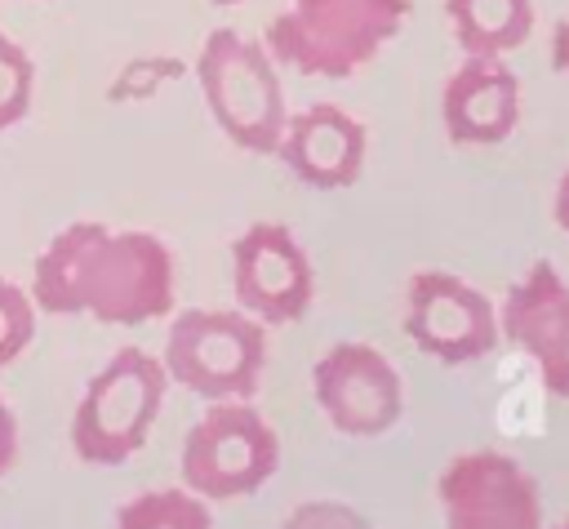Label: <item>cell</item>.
<instances>
[{
    "instance_id": "cell-1",
    "label": "cell",
    "mask_w": 569,
    "mask_h": 529,
    "mask_svg": "<svg viewBox=\"0 0 569 529\" xmlns=\"http://www.w3.org/2000/svg\"><path fill=\"white\" fill-rule=\"evenodd\" d=\"M178 267L151 231L102 222L62 227L36 258L31 302L49 316H93L102 325H147L173 311Z\"/></svg>"
},
{
    "instance_id": "cell-2",
    "label": "cell",
    "mask_w": 569,
    "mask_h": 529,
    "mask_svg": "<svg viewBox=\"0 0 569 529\" xmlns=\"http://www.w3.org/2000/svg\"><path fill=\"white\" fill-rule=\"evenodd\" d=\"M409 9V0H289V9L267 22L262 44L298 76L342 80L400 36Z\"/></svg>"
},
{
    "instance_id": "cell-3",
    "label": "cell",
    "mask_w": 569,
    "mask_h": 529,
    "mask_svg": "<svg viewBox=\"0 0 569 529\" xmlns=\"http://www.w3.org/2000/svg\"><path fill=\"white\" fill-rule=\"evenodd\" d=\"M196 80H200L213 124L236 147L253 156H276L289 111H284V89H280L276 58L267 53V44L244 40L231 27H218L200 44Z\"/></svg>"
},
{
    "instance_id": "cell-4",
    "label": "cell",
    "mask_w": 569,
    "mask_h": 529,
    "mask_svg": "<svg viewBox=\"0 0 569 529\" xmlns=\"http://www.w3.org/2000/svg\"><path fill=\"white\" fill-rule=\"evenodd\" d=\"M164 360H156L142 347H120L84 387L76 413H71V449L76 458L93 467H120L129 462L164 405Z\"/></svg>"
},
{
    "instance_id": "cell-5",
    "label": "cell",
    "mask_w": 569,
    "mask_h": 529,
    "mask_svg": "<svg viewBox=\"0 0 569 529\" xmlns=\"http://www.w3.org/2000/svg\"><path fill=\"white\" fill-rule=\"evenodd\" d=\"M164 373L200 400H253L267 365V325L249 311L187 307L164 333Z\"/></svg>"
},
{
    "instance_id": "cell-6",
    "label": "cell",
    "mask_w": 569,
    "mask_h": 529,
    "mask_svg": "<svg viewBox=\"0 0 569 529\" xmlns=\"http://www.w3.org/2000/svg\"><path fill=\"white\" fill-rule=\"evenodd\" d=\"M280 467V436L253 409V400H209L200 422L182 440V489L204 502L258 493Z\"/></svg>"
},
{
    "instance_id": "cell-7",
    "label": "cell",
    "mask_w": 569,
    "mask_h": 529,
    "mask_svg": "<svg viewBox=\"0 0 569 529\" xmlns=\"http://www.w3.org/2000/svg\"><path fill=\"white\" fill-rule=\"evenodd\" d=\"M311 396L333 431L369 440L400 422L405 387L396 365L369 342H333L311 365Z\"/></svg>"
},
{
    "instance_id": "cell-8",
    "label": "cell",
    "mask_w": 569,
    "mask_h": 529,
    "mask_svg": "<svg viewBox=\"0 0 569 529\" xmlns=\"http://www.w3.org/2000/svg\"><path fill=\"white\" fill-rule=\"evenodd\" d=\"M405 333L413 347L440 365H471L489 356L502 338L493 302L449 276V271H418L405 293Z\"/></svg>"
},
{
    "instance_id": "cell-9",
    "label": "cell",
    "mask_w": 569,
    "mask_h": 529,
    "mask_svg": "<svg viewBox=\"0 0 569 529\" xmlns=\"http://www.w3.org/2000/svg\"><path fill=\"white\" fill-rule=\"evenodd\" d=\"M445 529H542L538 480L498 449L458 453L440 471Z\"/></svg>"
},
{
    "instance_id": "cell-10",
    "label": "cell",
    "mask_w": 569,
    "mask_h": 529,
    "mask_svg": "<svg viewBox=\"0 0 569 529\" xmlns=\"http://www.w3.org/2000/svg\"><path fill=\"white\" fill-rule=\"evenodd\" d=\"M231 289L262 325H293L316 298L311 258L284 222H253L231 244Z\"/></svg>"
},
{
    "instance_id": "cell-11",
    "label": "cell",
    "mask_w": 569,
    "mask_h": 529,
    "mask_svg": "<svg viewBox=\"0 0 569 529\" xmlns=\"http://www.w3.org/2000/svg\"><path fill=\"white\" fill-rule=\"evenodd\" d=\"M498 329L538 365L542 387L569 400V280L551 262H533L507 289Z\"/></svg>"
},
{
    "instance_id": "cell-12",
    "label": "cell",
    "mask_w": 569,
    "mask_h": 529,
    "mask_svg": "<svg viewBox=\"0 0 569 529\" xmlns=\"http://www.w3.org/2000/svg\"><path fill=\"white\" fill-rule=\"evenodd\" d=\"M440 120L458 147H493L520 124V76L493 53H467L440 89Z\"/></svg>"
},
{
    "instance_id": "cell-13",
    "label": "cell",
    "mask_w": 569,
    "mask_h": 529,
    "mask_svg": "<svg viewBox=\"0 0 569 529\" xmlns=\"http://www.w3.org/2000/svg\"><path fill=\"white\" fill-rule=\"evenodd\" d=\"M365 124L351 111L333 102H311L298 116H289L276 156L298 182L316 191H342L365 173Z\"/></svg>"
},
{
    "instance_id": "cell-14",
    "label": "cell",
    "mask_w": 569,
    "mask_h": 529,
    "mask_svg": "<svg viewBox=\"0 0 569 529\" xmlns=\"http://www.w3.org/2000/svg\"><path fill=\"white\" fill-rule=\"evenodd\" d=\"M462 53H511L533 31V0H445Z\"/></svg>"
},
{
    "instance_id": "cell-15",
    "label": "cell",
    "mask_w": 569,
    "mask_h": 529,
    "mask_svg": "<svg viewBox=\"0 0 569 529\" xmlns=\"http://www.w3.org/2000/svg\"><path fill=\"white\" fill-rule=\"evenodd\" d=\"M116 529H213V516L191 489H151L116 511Z\"/></svg>"
},
{
    "instance_id": "cell-16",
    "label": "cell",
    "mask_w": 569,
    "mask_h": 529,
    "mask_svg": "<svg viewBox=\"0 0 569 529\" xmlns=\"http://www.w3.org/2000/svg\"><path fill=\"white\" fill-rule=\"evenodd\" d=\"M31 93H36V62L13 36L0 31V133L31 111Z\"/></svg>"
},
{
    "instance_id": "cell-17",
    "label": "cell",
    "mask_w": 569,
    "mask_h": 529,
    "mask_svg": "<svg viewBox=\"0 0 569 529\" xmlns=\"http://www.w3.org/2000/svg\"><path fill=\"white\" fill-rule=\"evenodd\" d=\"M36 333V302L13 280H0V369L13 365Z\"/></svg>"
},
{
    "instance_id": "cell-18",
    "label": "cell",
    "mask_w": 569,
    "mask_h": 529,
    "mask_svg": "<svg viewBox=\"0 0 569 529\" xmlns=\"http://www.w3.org/2000/svg\"><path fill=\"white\" fill-rule=\"evenodd\" d=\"M280 529H373L356 507L347 502H333V498H311V502H298Z\"/></svg>"
},
{
    "instance_id": "cell-19",
    "label": "cell",
    "mask_w": 569,
    "mask_h": 529,
    "mask_svg": "<svg viewBox=\"0 0 569 529\" xmlns=\"http://www.w3.org/2000/svg\"><path fill=\"white\" fill-rule=\"evenodd\" d=\"M13 458H18V422H13L9 400L0 396V476L13 467Z\"/></svg>"
},
{
    "instance_id": "cell-20",
    "label": "cell",
    "mask_w": 569,
    "mask_h": 529,
    "mask_svg": "<svg viewBox=\"0 0 569 529\" xmlns=\"http://www.w3.org/2000/svg\"><path fill=\"white\" fill-rule=\"evenodd\" d=\"M551 67H556L560 76H569V18H560V22L551 27Z\"/></svg>"
},
{
    "instance_id": "cell-21",
    "label": "cell",
    "mask_w": 569,
    "mask_h": 529,
    "mask_svg": "<svg viewBox=\"0 0 569 529\" xmlns=\"http://www.w3.org/2000/svg\"><path fill=\"white\" fill-rule=\"evenodd\" d=\"M551 213H556V222L569 231V173L556 182V200H551Z\"/></svg>"
},
{
    "instance_id": "cell-22",
    "label": "cell",
    "mask_w": 569,
    "mask_h": 529,
    "mask_svg": "<svg viewBox=\"0 0 569 529\" xmlns=\"http://www.w3.org/2000/svg\"><path fill=\"white\" fill-rule=\"evenodd\" d=\"M551 529H569V516H565V520H556V525H551Z\"/></svg>"
},
{
    "instance_id": "cell-23",
    "label": "cell",
    "mask_w": 569,
    "mask_h": 529,
    "mask_svg": "<svg viewBox=\"0 0 569 529\" xmlns=\"http://www.w3.org/2000/svg\"><path fill=\"white\" fill-rule=\"evenodd\" d=\"M213 4H236V0H213Z\"/></svg>"
}]
</instances>
